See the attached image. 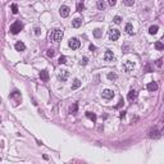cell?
Instances as JSON below:
<instances>
[{"label":"cell","mask_w":164,"mask_h":164,"mask_svg":"<svg viewBox=\"0 0 164 164\" xmlns=\"http://www.w3.org/2000/svg\"><path fill=\"white\" fill-rule=\"evenodd\" d=\"M62 37H63V31H62V30H59V28L54 30L53 32L49 35V39L51 40V41H60V40H62Z\"/></svg>","instance_id":"obj_1"},{"label":"cell","mask_w":164,"mask_h":164,"mask_svg":"<svg viewBox=\"0 0 164 164\" xmlns=\"http://www.w3.org/2000/svg\"><path fill=\"white\" fill-rule=\"evenodd\" d=\"M22 28H23V25H22L21 22H14V23L10 26V32L13 35H17L18 32H21Z\"/></svg>","instance_id":"obj_2"},{"label":"cell","mask_w":164,"mask_h":164,"mask_svg":"<svg viewBox=\"0 0 164 164\" xmlns=\"http://www.w3.org/2000/svg\"><path fill=\"white\" fill-rule=\"evenodd\" d=\"M109 39H110L112 41H115L119 39V31L115 30V28H112L109 30Z\"/></svg>","instance_id":"obj_3"},{"label":"cell","mask_w":164,"mask_h":164,"mask_svg":"<svg viewBox=\"0 0 164 164\" xmlns=\"http://www.w3.org/2000/svg\"><path fill=\"white\" fill-rule=\"evenodd\" d=\"M68 76H69V72H68L67 69H62V71H59V73H58V78L62 82H64V81H67Z\"/></svg>","instance_id":"obj_4"},{"label":"cell","mask_w":164,"mask_h":164,"mask_svg":"<svg viewBox=\"0 0 164 164\" xmlns=\"http://www.w3.org/2000/svg\"><path fill=\"white\" fill-rule=\"evenodd\" d=\"M68 45H69V48H71V49L76 50V49H78V48H80L81 42H80V41L77 40L76 37H73V39H71V40H69V42H68Z\"/></svg>","instance_id":"obj_5"},{"label":"cell","mask_w":164,"mask_h":164,"mask_svg":"<svg viewBox=\"0 0 164 164\" xmlns=\"http://www.w3.org/2000/svg\"><path fill=\"white\" fill-rule=\"evenodd\" d=\"M104 60H105V62H113V60H114V54H113L112 50H107V51H105Z\"/></svg>","instance_id":"obj_6"},{"label":"cell","mask_w":164,"mask_h":164,"mask_svg":"<svg viewBox=\"0 0 164 164\" xmlns=\"http://www.w3.org/2000/svg\"><path fill=\"white\" fill-rule=\"evenodd\" d=\"M149 137L150 139H159L160 137V132H159L156 128H151L149 131Z\"/></svg>","instance_id":"obj_7"},{"label":"cell","mask_w":164,"mask_h":164,"mask_svg":"<svg viewBox=\"0 0 164 164\" xmlns=\"http://www.w3.org/2000/svg\"><path fill=\"white\" fill-rule=\"evenodd\" d=\"M60 16L63 17V18H66V17H68L69 16V12H71V9H69V7H67V5H63L62 8H60Z\"/></svg>","instance_id":"obj_8"},{"label":"cell","mask_w":164,"mask_h":164,"mask_svg":"<svg viewBox=\"0 0 164 164\" xmlns=\"http://www.w3.org/2000/svg\"><path fill=\"white\" fill-rule=\"evenodd\" d=\"M103 98L107 99V100H110L114 98V92H113L112 90H104L103 91Z\"/></svg>","instance_id":"obj_9"},{"label":"cell","mask_w":164,"mask_h":164,"mask_svg":"<svg viewBox=\"0 0 164 164\" xmlns=\"http://www.w3.org/2000/svg\"><path fill=\"white\" fill-rule=\"evenodd\" d=\"M148 90L151 91V92L156 91L158 90V83H156V82H150V83H148Z\"/></svg>","instance_id":"obj_10"},{"label":"cell","mask_w":164,"mask_h":164,"mask_svg":"<svg viewBox=\"0 0 164 164\" xmlns=\"http://www.w3.org/2000/svg\"><path fill=\"white\" fill-rule=\"evenodd\" d=\"M25 49H26V45L22 42V41H18V42L16 44V50L17 51H23Z\"/></svg>","instance_id":"obj_11"},{"label":"cell","mask_w":164,"mask_h":164,"mask_svg":"<svg viewBox=\"0 0 164 164\" xmlns=\"http://www.w3.org/2000/svg\"><path fill=\"white\" fill-rule=\"evenodd\" d=\"M40 78L42 80V81H48V80H49V72L45 71V69L41 71V72H40Z\"/></svg>","instance_id":"obj_12"},{"label":"cell","mask_w":164,"mask_h":164,"mask_svg":"<svg viewBox=\"0 0 164 164\" xmlns=\"http://www.w3.org/2000/svg\"><path fill=\"white\" fill-rule=\"evenodd\" d=\"M81 25H82V19H81V18H74V19L72 21V26H73L74 28H78Z\"/></svg>","instance_id":"obj_13"},{"label":"cell","mask_w":164,"mask_h":164,"mask_svg":"<svg viewBox=\"0 0 164 164\" xmlns=\"http://www.w3.org/2000/svg\"><path fill=\"white\" fill-rule=\"evenodd\" d=\"M127 98H128V100H135L137 98V92H136L135 90H131L128 92V95H127Z\"/></svg>","instance_id":"obj_14"},{"label":"cell","mask_w":164,"mask_h":164,"mask_svg":"<svg viewBox=\"0 0 164 164\" xmlns=\"http://www.w3.org/2000/svg\"><path fill=\"white\" fill-rule=\"evenodd\" d=\"M126 32L128 35H133V26H132L131 23H127L126 25Z\"/></svg>","instance_id":"obj_15"},{"label":"cell","mask_w":164,"mask_h":164,"mask_svg":"<svg viewBox=\"0 0 164 164\" xmlns=\"http://www.w3.org/2000/svg\"><path fill=\"white\" fill-rule=\"evenodd\" d=\"M96 5H98V9H99V10H104V9H105V8H107V4H105V3H104V1H103V0H99V1H98V4H96Z\"/></svg>","instance_id":"obj_16"},{"label":"cell","mask_w":164,"mask_h":164,"mask_svg":"<svg viewBox=\"0 0 164 164\" xmlns=\"http://www.w3.org/2000/svg\"><path fill=\"white\" fill-rule=\"evenodd\" d=\"M81 86V81L78 80V78H76L74 81H73V85H72V90H77Z\"/></svg>","instance_id":"obj_17"},{"label":"cell","mask_w":164,"mask_h":164,"mask_svg":"<svg viewBox=\"0 0 164 164\" xmlns=\"http://www.w3.org/2000/svg\"><path fill=\"white\" fill-rule=\"evenodd\" d=\"M158 30H159V27L158 26H150V28H149V33L150 35H155L158 32Z\"/></svg>","instance_id":"obj_18"},{"label":"cell","mask_w":164,"mask_h":164,"mask_svg":"<svg viewBox=\"0 0 164 164\" xmlns=\"http://www.w3.org/2000/svg\"><path fill=\"white\" fill-rule=\"evenodd\" d=\"M86 117L89 118V119H91V121H96V114H94V113H91V112H87L86 113Z\"/></svg>","instance_id":"obj_19"},{"label":"cell","mask_w":164,"mask_h":164,"mask_svg":"<svg viewBox=\"0 0 164 164\" xmlns=\"http://www.w3.org/2000/svg\"><path fill=\"white\" fill-rule=\"evenodd\" d=\"M94 36H95L96 39L101 37V30H100V28H95V30H94Z\"/></svg>","instance_id":"obj_20"},{"label":"cell","mask_w":164,"mask_h":164,"mask_svg":"<svg viewBox=\"0 0 164 164\" xmlns=\"http://www.w3.org/2000/svg\"><path fill=\"white\" fill-rule=\"evenodd\" d=\"M155 49H158V50H163V49H164V45L160 42V41H158V42H155Z\"/></svg>","instance_id":"obj_21"},{"label":"cell","mask_w":164,"mask_h":164,"mask_svg":"<svg viewBox=\"0 0 164 164\" xmlns=\"http://www.w3.org/2000/svg\"><path fill=\"white\" fill-rule=\"evenodd\" d=\"M123 3H124V5H127V7H131V5H133L135 0H123Z\"/></svg>","instance_id":"obj_22"},{"label":"cell","mask_w":164,"mask_h":164,"mask_svg":"<svg viewBox=\"0 0 164 164\" xmlns=\"http://www.w3.org/2000/svg\"><path fill=\"white\" fill-rule=\"evenodd\" d=\"M58 63H59V64H66V63H67V58L66 57H60Z\"/></svg>","instance_id":"obj_23"},{"label":"cell","mask_w":164,"mask_h":164,"mask_svg":"<svg viewBox=\"0 0 164 164\" xmlns=\"http://www.w3.org/2000/svg\"><path fill=\"white\" fill-rule=\"evenodd\" d=\"M113 21H114V23H117V25H119V23H121V21H122V18H121L119 16H115L114 18H113Z\"/></svg>","instance_id":"obj_24"},{"label":"cell","mask_w":164,"mask_h":164,"mask_svg":"<svg viewBox=\"0 0 164 164\" xmlns=\"http://www.w3.org/2000/svg\"><path fill=\"white\" fill-rule=\"evenodd\" d=\"M46 54H48V57H50V58H53L54 55H55V51H54V50H53V49H49Z\"/></svg>","instance_id":"obj_25"},{"label":"cell","mask_w":164,"mask_h":164,"mask_svg":"<svg viewBox=\"0 0 164 164\" xmlns=\"http://www.w3.org/2000/svg\"><path fill=\"white\" fill-rule=\"evenodd\" d=\"M83 9H85V5H83L82 3H78V4H77V10H78V12H82Z\"/></svg>","instance_id":"obj_26"},{"label":"cell","mask_w":164,"mask_h":164,"mask_svg":"<svg viewBox=\"0 0 164 164\" xmlns=\"http://www.w3.org/2000/svg\"><path fill=\"white\" fill-rule=\"evenodd\" d=\"M12 12L14 13V14H17V13H18V7H17V4H12Z\"/></svg>","instance_id":"obj_27"},{"label":"cell","mask_w":164,"mask_h":164,"mask_svg":"<svg viewBox=\"0 0 164 164\" xmlns=\"http://www.w3.org/2000/svg\"><path fill=\"white\" fill-rule=\"evenodd\" d=\"M77 108H78V105H77V104H73V107L69 109V112H71V113H76V112H77Z\"/></svg>","instance_id":"obj_28"},{"label":"cell","mask_w":164,"mask_h":164,"mask_svg":"<svg viewBox=\"0 0 164 164\" xmlns=\"http://www.w3.org/2000/svg\"><path fill=\"white\" fill-rule=\"evenodd\" d=\"M87 62H89V59L86 58V57H83V58L81 59V64L82 66H86V64H87Z\"/></svg>","instance_id":"obj_29"},{"label":"cell","mask_w":164,"mask_h":164,"mask_svg":"<svg viewBox=\"0 0 164 164\" xmlns=\"http://www.w3.org/2000/svg\"><path fill=\"white\" fill-rule=\"evenodd\" d=\"M132 68H133V64H131V63H130V62H127L126 69H127V71H130V69H132Z\"/></svg>","instance_id":"obj_30"},{"label":"cell","mask_w":164,"mask_h":164,"mask_svg":"<svg viewBox=\"0 0 164 164\" xmlns=\"http://www.w3.org/2000/svg\"><path fill=\"white\" fill-rule=\"evenodd\" d=\"M108 3H109V5L114 7V5H115V3H117V0H108Z\"/></svg>","instance_id":"obj_31"},{"label":"cell","mask_w":164,"mask_h":164,"mask_svg":"<svg viewBox=\"0 0 164 164\" xmlns=\"http://www.w3.org/2000/svg\"><path fill=\"white\" fill-rule=\"evenodd\" d=\"M115 77H117V76H115L114 73H109V74H108V78H109V80H114Z\"/></svg>","instance_id":"obj_32"},{"label":"cell","mask_w":164,"mask_h":164,"mask_svg":"<svg viewBox=\"0 0 164 164\" xmlns=\"http://www.w3.org/2000/svg\"><path fill=\"white\" fill-rule=\"evenodd\" d=\"M35 35H40V28H39V27H36V28H35Z\"/></svg>","instance_id":"obj_33"},{"label":"cell","mask_w":164,"mask_h":164,"mask_svg":"<svg viewBox=\"0 0 164 164\" xmlns=\"http://www.w3.org/2000/svg\"><path fill=\"white\" fill-rule=\"evenodd\" d=\"M145 71H146V72H151V68H150V66H146V67H145Z\"/></svg>","instance_id":"obj_34"},{"label":"cell","mask_w":164,"mask_h":164,"mask_svg":"<svg viewBox=\"0 0 164 164\" xmlns=\"http://www.w3.org/2000/svg\"><path fill=\"white\" fill-rule=\"evenodd\" d=\"M156 66L158 67H162V59H159V60L156 62Z\"/></svg>","instance_id":"obj_35"},{"label":"cell","mask_w":164,"mask_h":164,"mask_svg":"<svg viewBox=\"0 0 164 164\" xmlns=\"http://www.w3.org/2000/svg\"><path fill=\"white\" fill-rule=\"evenodd\" d=\"M95 49H96V48H95V46H94V45H90V50H91V51H94V50H95Z\"/></svg>","instance_id":"obj_36"},{"label":"cell","mask_w":164,"mask_h":164,"mask_svg":"<svg viewBox=\"0 0 164 164\" xmlns=\"http://www.w3.org/2000/svg\"><path fill=\"white\" fill-rule=\"evenodd\" d=\"M122 104H123V101H122V100H121V101H119V104H118V105H117V108H119V107H122Z\"/></svg>","instance_id":"obj_37"}]
</instances>
